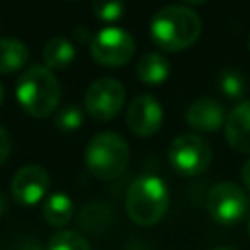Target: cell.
<instances>
[{"label": "cell", "instance_id": "ac0fdd59", "mask_svg": "<svg viewBox=\"0 0 250 250\" xmlns=\"http://www.w3.org/2000/svg\"><path fill=\"white\" fill-rule=\"evenodd\" d=\"M47 250H92L88 240L74 230H59L49 238Z\"/></svg>", "mask_w": 250, "mask_h": 250}, {"label": "cell", "instance_id": "7c38bea8", "mask_svg": "<svg viewBox=\"0 0 250 250\" xmlns=\"http://www.w3.org/2000/svg\"><path fill=\"white\" fill-rule=\"evenodd\" d=\"M225 137L234 150L250 152V100H244L230 109L225 121Z\"/></svg>", "mask_w": 250, "mask_h": 250}, {"label": "cell", "instance_id": "7a4b0ae2", "mask_svg": "<svg viewBox=\"0 0 250 250\" xmlns=\"http://www.w3.org/2000/svg\"><path fill=\"white\" fill-rule=\"evenodd\" d=\"M16 98L25 113L33 117H47L59 105L61 84L45 64H31L18 78Z\"/></svg>", "mask_w": 250, "mask_h": 250}, {"label": "cell", "instance_id": "ba28073f", "mask_svg": "<svg viewBox=\"0 0 250 250\" xmlns=\"http://www.w3.org/2000/svg\"><path fill=\"white\" fill-rule=\"evenodd\" d=\"M125 102V88L115 78L104 76L94 80L84 96V107L96 121L113 119Z\"/></svg>", "mask_w": 250, "mask_h": 250}, {"label": "cell", "instance_id": "30bf717a", "mask_svg": "<svg viewBox=\"0 0 250 250\" xmlns=\"http://www.w3.org/2000/svg\"><path fill=\"white\" fill-rule=\"evenodd\" d=\"M162 123V105L150 94H139L127 107V127L139 137H150Z\"/></svg>", "mask_w": 250, "mask_h": 250}, {"label": "cell", "instance_id": "44dd1931", "mask_svg": "<svg viewBox=\"0 0 250 250\" xmlns=\"http://www.w3.org/2000/svg\"><path fill=\"white\" fill-rule=\"evenodd\" d=\"M10 148H12L10 135H8V131L0 125V166L6 162V158H8V154H10Z\"/></svg>", "mask_w": 250, "mask_h": 250}, {"label": "cell", "instance_id": "9a60e30c", "mask_svg": "<svg viewBox=\"0 0 250 250\" xmlns=\"http://www.w3.org/2000/svg\"><path fill=\"white\" fill-rule=\"evenodd\" d=\"M29 59V49L23 41L14 37L0 39V74L20 70Z\"/></svg>", "mask_w": 250, "mask_h": 250}, {"label": "cell", "instance_id": "8fae6325", "mask_svg": "<svg viewBox=\"0 0 250 250\" xmlns=\"http://www.w3.org/2000/svg\"><path fill=\"white\" fill-rule=\"evenodd\" d=\"M186 121L191 129L213 133L221 125H225V107L215 98H197L186 109Z\"/></svg>", "mask_w": 250, "mask_h": 250}, {"label": "cell", "instance_id": "6da1fadb", "mask_svg": "<svg viewBox=\"0 0 250 250\" xmlns=\"http://www.w3.org/2000/svg\"><path fill=\"white\" fill-rule=\"evenodd\" d=\"M201 18L188 4H168L150 20V37L164 51H182L197 41Z\"/></svg>", "mask_w": 250, "mask_h": 250}, {"label": "cell", "instance_id": "d6986e66", "mask_svg": "<svg viewBox=\"0 0 250 250\" xmlns=\"http://www.w3.org/2000/svg\"><path fill=\"white\" fill-rule=\"evenodd\" d=\"M84 121V111L76 104L62 105L55 113V125L61 131H76Z\"/></svg>", "mask_w": 250, "mask_h": 250}, {"label": "cell", "instance_id": "4fadbf2b", "mask_svg": "<svg viewBox=\"0 0 250 250\" xmlns=\"http://www.w3.org/2000/svg\"><path fill=\"white\" fill-rule=\"evenodd\" d=\"M76 57L74 45L66 37H51L43 47V62L49 70L66 68Z\"/></svg>", "mask_w": 250, "mask_h": 250}, {"label": "cell", "instance_id": "484cf974", "mask_svg": "<svg viewBox=\"0 0 250 250\" xmlns=\"http://www.w3.org/2000/svg\"><path fill=\"white\" fill-rule=\"evenodd\" d=\"M2 100H4V88H2V84H0V104H2Z\"/></svg>", "mask_w": 250, "mask_h": 250}, {"label": "cell", "instance_id": "5b68a950", "mask_svg": "<svg viewBox=\"0 0 250 250\" xmlns=\"http://www.w3.org/2000/svg\"><path fill=\"white\" fill-rule=\"evenodd\" d=\"M211 158H213V150L209 143L195 133L178 135L168 148L170 166L182 176L201 174L211 164Z\"/></svg>", "mask_w": 250, "mask_h": 250}, {"label": "cell", "instance_id": "8992f818", "mask_svg": "<svg viewBox=\"0 0 250 250\" xmlns=\"http://www.w3.org/2000/svg\"><path fill=\"white\" fill-rule=\"evenodd\" d=\"M90 53L94 61L104 66H121L131 61L135 53V39L127 29L107 25L92 37Z\"/></svg>", "mask_w": 250, "mask_h": 250}, {"label": "cell", "instance_id": "e0dca14e", "mask_svg": "<svg viewBox=\"0 0 250 250\" xmlns=\"http://www.w3.org/2000/svg\"><path fill=\"white\" fill-rule=\"evenodd\" d=\"M217 86L230 100H238L246 92V80H244L242 72L236 68H225L217 78Z\"/></svg>", "mask_w": 250, "mask_h": 250}, {"label": "cell", "instance_id": "d4e9b609", "mask_svg": "<svg viewBox=\"0 0 250 250\" xmlns=\"http://www.w3.org/2000/svg\"><path fill=\"white\" fill-rule=\"evenodd\" d=\"M213 250H236V248H232V246H217Z\"/></svg>", "mask_w": 250, "mask_h": 250}, {"label": "cell", "instance_id": "603a6c76", "mask_svg": "<svg viewBox=\"0 0 250 250\" xmlns=\"http://www.w3.org/2000/svg\"><path fill=\"white\" fill-rule=\"evenodd\" d=\"M21 250H43V248H41V244H37V242H25Z\"/></svg>", "mask_w": 250, "mask_h": 250}, {"label": "cell", "instance_id": "4316f807", "mask_svg": "<svg viewBox=\"0 0 250 250\" xmlns=\"http://www.w3.org/2000/svg\"><path fill=\"white\" fill-rule=\"evenodd\" d=\"M248 234H250V217H248Z\"/></svg>", "mask_w": 250, "mask_h": 250}, {"label": "cell", "instance_id": "3957f363", "mask_svg": "<svg viewBox=\"0 0 250 250\" xmlns=\"http://www.w3.org/2000/svg\"><path fill=\"white\" fill-rule=\"evenodd\" d=\"M170 193L162 178L145 174L131 182L125 197V207L133 223L150 227L156 225L168 211Z\"/></svg>", "mask_w": 250, "mask_h": 250}, {"label": "cell", "instance_id": "9c48e42d", "mask_svg": "<svg viewBox=\"0 0 250 250\" xmlns=\"http://www.w3.org/2000/svg\"><path fill=\"white\" fill-rule=\"evenodd\" d=\"M49 184H51V178L43 166L27 164V166H21L14 174L10 191L18 203L29 207V205L39 203L45 197V193L49 191Z\"/></svg>", "mask_w": 250, "mask_h": 250}, {"label": "cell", "instance_id": "cb8c5ba5", "mask_svg": "<svg viewBox=\"0 0 250 250\" xmlns=\"http://www.w3.org/2000/svg\"><path fill=\"white\" fill-rule=\"evenodd\" d=\"M4 211H6V197H4V193L0 191V215H4Z\"/></svg>", "mask_w": 250, "mask_h": 250}, {"label": "cell", "instance_id": "ffe728a7", "mask_svg": "<svg viewBox=\"0 0 250 250\" xmlns=\"http://www.w3.org/2000/svg\"><path fill=\"white\" fill-rule=\"evenodd\" d=\"M94 14L104 20V21H115L123 16V12L127 10V6L123 2H94L92 4Z\"/></svg>", "mask_w": 250, "mask_h": 250}, {"label": "cell", "instance_id": "5bb4252c", "mask_svg": "<svg viewBox=\"0 0 250 250\" xmlns=\"http://www.w3.org/2000/svg\"><path fill=\"white\" fill-rule=\"evenodd\" d=\"M137 76L145 84H162L170 76V62L160 53H145L137 62Z\"/></svg>", "mask_w": 250, "mask_h": 250}, {"label": "cell", "instance_id": "2e32d148", "mask_svg": "<svg viewBox=\"0 0 250 250\" xmlns=\"http://www.w3.org/2000/svg\"><path fill=\"white\" fill-rule=\"evenodd\" d=\"M74 213L72 201L64 193H51L43 203V219L51 227H64L70 223Z\"/></svg>", "mask_w": 250, "mask_h": 250}, {"label": "cell", "instance_id": "83f0119b", "mask_svg": "<svg viewBox=\"0 0 250 250\" xmlns=\"http://www.w3.org/2000/svg\"><path fill=\"white\" fill-rule=\"evenodd\" d=\"M248 49H250V37H248Z\"/></svg>", "mask_w": 250, "mask_h": 250}, {"label": "cell", "instance_id": "277c9868", "mask_svg": "<svg viewBox=\"0 0 250 250\" xmlns=\"http://www.w3.org/2000/svg\"><path fill=\"white\" fill-rule=\"evenodd\" d=\"M84 160L88 170L96 178H119L129 164V145L119 133L102 131L90 139L84 152Z\"/></svg>", "mask_w": 250, "mask_h": 250}, {"label": "cell", "instance_id": "7402d4cb", "mask_svg": "<svg viewBox=\"0 0 250 250\" xmlns=\"http://www.w3.org/2000/svg\"><path fill=\"white\" fill-rule=\"evenodd\" d=\"M242 182H244V186L250 189V158L244 162V166H242Z\"/></svg>", "mask_w": 250, "mask_h": 250}, {"label": "cell", "instance_id": "52a82bcc", "mask_svg": "<svg viewBox=\"0 0 250 250\" xmlns=\"http://www.w3.org/2000/svg\"><path fill=\"white\" fill-rule=\"evenodd\" d=\"M209 215L223 225H234L248 213V197L234 182L215 184L205 197Z\"/></svg>", "mask_w": 250, "mask_h": 250}]
</instances>
